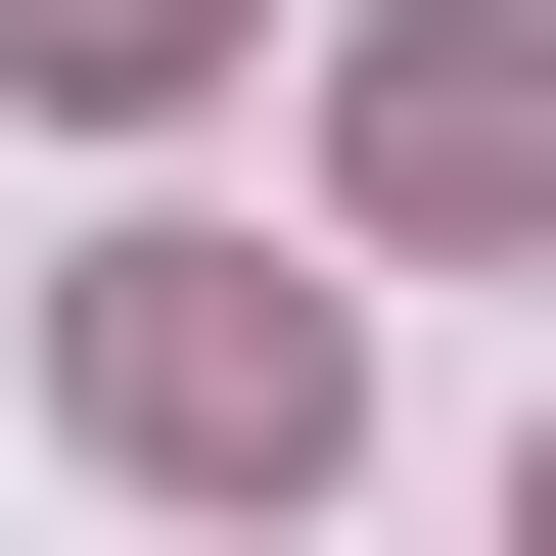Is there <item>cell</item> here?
Instances as JSON below:
<instances>
[{
	"label": "cell",
	"instance_id": "1",
	"mask_svg": "<svg viewBox=\"0 0 556 556\" xmlns=\"http://www.w3.org/2000/svg\"><path fill=\"white\" fill-rule=\"evenodd\" d=\"M47 417H93L139 510H325V278H278V232H93Z\"/></svg>",
	"mask_w": 556,
	"mask_h": 556
},
{
	"label": "cell",
	"instance_id": "2",
	"mask_svg": "<svg viewBox=\"0 0 556 556\" xmlns=\"http://www.w3.org/2000/svg\"><path fill=\"white\" fill-rule=\"evenodd\" d=\"M325 186L371 232H556V0H417L371 93H325Z\"/></svg>",
	"mask_w": 556,
	"mask_h": 556
},
{
	"label": "cell",
	"instance_id": "3",
	"mask_svg": "<svg viewBox=\"0 0 556 556\" xmlns=\"http://www.w3.org/2000/svg\"><path fill=\"white\" fill-rule=\"evenodd\" d=\"M186 47H232V0H0V93H186Z\"/></svg>",
	"mask_w": 556,
	"mask_h": 556
},
{
	"label": "cell",
	"instance_id": "4",
	"mask_svg": "<svg viewBox=\"0 0 556 556\" xmlns=\"http://www.w3.org/2000/svg\"><path fill=\"white\" fill-rule=\"evenodd\" d=\"M510 556H556V464H510Z\"/></svg>",
	"mask_w": 556,
	"mask_h": 556
}]
</instances>
